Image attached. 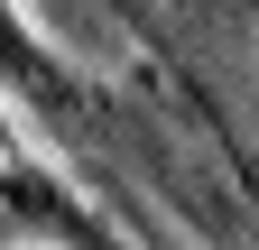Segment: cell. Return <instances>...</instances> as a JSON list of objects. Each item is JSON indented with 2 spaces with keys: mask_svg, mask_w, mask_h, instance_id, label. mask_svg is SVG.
<instances>
[{
  "mask_svg": "<svg viewBox=\"0 0 259 250\" xmlns=\"http://www.w3.org/2000/svg\"><path fill=\"white\" fill-rule=\"evenodd\" d=\"M0 213H10L19 232H37V241H65V250H120L47 167H28V158H0Z\"/></svg>",
  "mask_w": 259,
  "mask_h": 250,
  "instance_id": "cell-1",
  "label": "cell"
}]
</instances>
